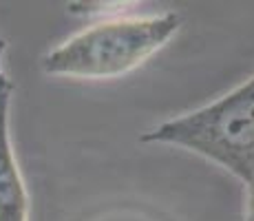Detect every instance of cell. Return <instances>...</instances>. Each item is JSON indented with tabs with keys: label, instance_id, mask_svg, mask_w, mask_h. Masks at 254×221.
I'll use <instances>...</instances> for the list:
<instances>
[{
	"label": "cell",
	"instance_id": "6da1fadb",
	"mask_svg": "<svg viewBox=\"0 0 254 221\" xmlns=\"http://www.w3.org/2000/svg\"><path fill=\"white\" fill-rule=\"evenodd\" d=\"M177 13L115 16L82 29L42 58L47 75L115 80L135 71L179 31Z\"/></svg>",
	"mask_w": 254,
	"mask_h": 221
},
{
	"label": "cell",
	"instance_id": "7a4b0ae2",
	"mask_svg": "<svg viewBox=\"0 0 254 221\" xmlns=\"http://www.w3.org/2000/svg\"><path fill=\"white\" fill-rule=\"evenodd\" d=\"M141 142L173 144L254 186V75L210 104L162 122Z\"/></svg>",
	"mask_w": 254,
	"mask_h": 221
},
{
	"label": "cell",
	"instance_id": "3957f363",
	"mask_svg": "<svg viewBox=\"0 0 254 221\" xmlns=\"http://www.w3.org/2000/svg\"><path fill=\"white\" fill-rule=\"evenodd\" d=\"M11 93V80L2 73L0 75V221H29V195L9 133Z\"/></svg>",
	"mask_w": 254,
	"mask_h": 221
},
{
	"label": "cell",
	"instance_id": "277c9868",
	"mask_svg": "<svg viewBox=\"0 0 254 221\" xmlns=\"http://www.w3.org/2000/svg\"><path fill=\"white\" fill-rule=\"evenodd\" d=\"M246 221H254V186L248 188V199H246Z\"/></svg>",
	"mask_w": 254,
	"mask_h": 221
},
{
	"label": "cell",
	"instance_id": "5b68a950",
	"mask_svg": "<svg viewBox=\"0 0 254 221\" xmlns=\"http://www.w3.org/2000/svg\"><path fill=\"white\" fill-rule=\"evenodd\" d=\"M4 51H7V42L0 38V62H2V56H4ZM0 75H2V71H0Z\"/></svg>",
	"mask_w": 254,
	"mask_h": 221
}]
</instances>
